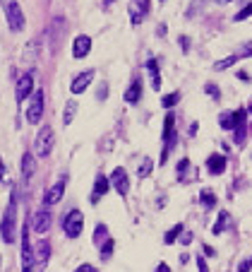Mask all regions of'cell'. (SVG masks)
I'll list each match as a JSON object with an SVG mask.
<instances>
[{"label": "cell", "instance_id": "44", "mask_svg": "<svg viewBox=\"0 0 252 272\" xmlns=\"http://www.w3.org/2000/svg\"><path fill=\"white\" fill-rule=\"evenodd\" d=\"M99 99H106V85H101V89H99Z\"/></svg>", "mask_w": 252, "mask_h": 272}, {"label": "cell", "instance_id": "11", "mask_svg": "<svg viewBox=\"0 0 252 272\" xmlns=\"http://www.w3.org/2000/svg\"><path fill=\"white\" fill-rule=\"evenodd\" d=\"M91 80H94V70L79 72L77 77L70 82V92H72V94H82V92H87V87L91 85Z\"/></svg>", "mask_w": 252, "mask_h": 272}, {"label": "cell", "instance_id": "38", "mask_svg": "<svg viewBox=\"0 0 252 272\" xmlns=\"http://www.w3.org/2000/svg\"><path fill=\"white\" fill-rule=\"evenodd\" d=\"M180 46H182V51H185V53L190 51V39H188V36H180Z\"/></svg>", "mask_w": 252, "mask_h": 272}, {"label": "cell", "instance_id": "19", "mask_svg": "<svg viewBox=\"0 0 252 272\" xmlns=\"http://www.w3.org/2000/svg\"><path fill=\"white\" fill-rule=\"evenodd\" d=\"M140 99H142V82L134 80L132 85L127 87V92H125V101L130 106H134V104H140Z\"/></svg>", "mask_w": 252, "mask_h": 272}, {"label": "cell", "instance_id": "3", "mask_svg": "<svg viewBox=\"0 0 252 272\" xmlns=\"http://www.w3.org/2000/svg\"><path fill=\"white\" fill-rule=\"evenodd\" d=\"M63 229H65V234H67L70 239H77L79 234H82V229H84V217H82L79 210H70V212L65 215Z\"/></svg>", "mask_w": 252, "mask_h": 272}, {"label": "cell", "instance_id": "25", "mask_svg": "<svg viewBox=\"0 0 252 272\" xmlns=\"http://www.w3.org/2000/svg\"><path fill=\"white\" fill-rule=\"evenodd\" d=\"M178 101H180V92H171V94H166L164 99H161V106L168 111V109H173Z\"/></svg>", "mask_w": 252, "mask_h": 272}, {"label": "cell", "instance_id": "40", "mask_svg": "<svg viewBox=\"0 0 252 272\" xmlns=\"http://www.w3.org/2000/svg\"><path fill=\"white\" fill-rule=\"evenodd\" d=\"M188 166H190V161H188V159H182L180 164H178V174H182V171H185Z\"/></svg>", "mask_w": 252, "mask_h": 272}, {"label": "cell", "instance_id": "24", "mask_svg": "<svg viewBox=\"0 0 252 272\" xmlns=\"http://www.w3.org/2000/svg\"><path fill=\"white\" fill-rule=\"evenodd\" d=\"M199 202H202V205H204L207 210H209V207H214V205H216V195H214V191L204 188V191L199 193Z\"/></svg>", "mask_w": 252, "mask_h": 272}, {"label": "cell", "instance_id": "27", "mask_svg": "<svg viewBox=\"0 0 252 272\" xmlns=\"http://www.w3.org/2000/svg\"><path fill=\"white\" fill-rule=\"evenodd\" d=\"M180 234H182V224H175L173 229H171V232H166V236H164V243H166V246H171V243H175Z\"/></svg>", "mask_w": 252, "mask_h": 272}, {"label": "cell", "instance_id": "20", "mask_svg": "<svg viewBox=\"0 0 252 272\" xmlns=\"http://www.w3.org/2000/svg\"><path fill=\"white\" fill-rule=\"evenodd\" d=\"M149 12V3H130V17H132V24H140L142 17Z\"/></svg>", "mask_w": 252, "mask_h": 272}, {"label": "cell", "instance_id": "7", "mask_svg": "<svg viewBox=\"0 0 252 272\" xmlns=\"http://www.w3.org/2000/svg\"><path fill=\"white\" fill-rule=\"evenodd\" d=\"M110 185L118 191V195L125 198L127 193H130V178H127V171L123 166L113 169V174H110Z\"/></svg>", "mask_w": 252, "mask_h": 272}, {"label": "cell", "instance_id": "1", "mask_svg": "<svg viewBox=\"0 0 252 272\" xmlns=\"http://www.w3.org/2000/svg\"><path fill=\"white\" fill-rule=\"evenodd\" d=\"M0 236H3V241H5V243H15V236H17V193L15 191H12L8 207H5V212H3Z\"/></svg>", "mask_w": 252, "mask_h": 272}, {"label": "cell", "instance_id": "41", "mask_svg": "<svg viewBox=\"0 0 252 272\" xmlns=\"http://www.w3.org/2000/svg\"><path fill=\"white\" fill-rule=\"evenodd\" d=\"M156 272H171V267H168L166 263H158L156 265Z\"/></svg>", "mask_w": 252, "mask_h": 272}, {"label": "cell", "instance_id": "42", "mask_svg": "<svg viewBox=\"0 0 252 272\" xmlns=\"http://www.w3.org/2000/svg\"><path fill=\"white\" fill-rule=\"evenodd\" d=\"M3 176H5V161L0 157V183H3Z\"/></svg>", "mask_w": 252, "mask_h": 272}, {"label": "cell", "instance_id": "17", "mask_svg": "<svg viewBox=\"0 0 252 272\" xmlns=\"http://www.w3.org/2000/svg\"><path fill=\"white\" fill-rule=\"evenodd\" d=\"M48 258H51V243H48L46 239H41L39 243H36V248H34V260H36L39 267H46Z\"/></svg>", "mask_w": 252, "mask_h": 272}, {"label": "cell", "instance_id": "13", "mask_svg": "<svg viewBox=\"0 0 252 272\" xmlns=\"http://www.w3.org/2000/svg\"><path fill=\"white\" fill-rule=\"evenodd\" d=\"M236 113V144H245V135H247V130H245V123H247V109H238Z\"/></svg>", "mask_w": 252, "mask_h": 272}, {"label": "cell", "instance_id": "30", "mask_svg": "<svg viewBox=\"0 0 252 272\" xmlns=\"http://www.w3.org/2000/svg\"><path fill=\"white\" fill-rule=\"evenodd\" d=\"M113 248H116V243H113V239H108L101 246V260H108V258L113 256Z\"/></svg>", "mask_w": 252, "mask_h": 272}, {"label": "cell", "instance_id": "4", "mask_svg": "<svg viewBox=\"0 0 252 272\" xmlns=\"http://www.w3.org/2000/svg\"><path fill=\"white\" fill-rule=\"evenodd\" d=\"M36 157H48L53 150V128L51 125H41L39 135H36Z\"/></svg>", "mask_w": 252, "mask_h": 272}, {"label": "cell", "instance_id": "23", "mask_svg": "<svg viewBox=\"0 0 252 272\" xmlns=\"http://www.w3.org/2000/svg\"><path fill=\"white\" fill-rule=\"evenodd\" d=\"M228 219H231V215L226 212V210H223V212H219V219H216V224L212 226V232L216 234V236H219V234L223 232V229H226V224H228Z\"/></svg>", "mask_w": 252, "mask_h": 272}, {"label": "cell", "instance_id": "14", "mask_svg": "<svg viewBox=\"0 0 252 272\" xmlns=\"http://www.w3.org/2000/svg\"><path fill=\"white\" fill-rule=\"evenodd\" d=\"M108 188H110V178L99 176V178H96V183H94V191H91V195H89V202H91V205H96V202H99L103 195L108 193Z\"/></svg>", "mask_w": 252, "mask_h": 272}, {"label": "cell", "instance_id": "46", "mask_svg": "<svg viewBox=\"0 0 252 272\" xmlns=\"http://www.w3.org/2000/svg\"><path fill=\"white\" fill-rule=\"evenodd\" d=\"M247 111H250V113H252V104H250V109H247Z\"/></svg>", "mask_w": 252, "mask_h": 272}, {"label": "cell", "instance_id": "18", "mask_svg": "<svg viewBox=\"0 0 252 272\" xmlns=\"http://www.w3.org/2000/svg\"><path fill=\"white\" fill-rule=\"evenodd\" d=\"M34 171H36L34 154L32 152H24V157H22V178H24V183H29V181L34 178Z\"/></svg>", "mask_w": 252, "mask_h": 272}, {"label": "cell", "instance_id": "33", "mask_svg": "<svg viewBox=\"0 0 252 272\" xmlns=\"http://www.w3.org/2000/svg\"><path fill=\"white\" fill-rule=\"evenodd\" d=\"M250 15H252V3H247V5L236 15V22H243V19H247Z\"/></svg>", "mask_w": 252, "mask_h": 272}, {"label": "cell", "instance_id": "37", "mask_svg": "<svg viewBox=\"0 0 252 272\" xmlns=\"http://www.w3.org/2000/svg\"><path fill=\"white\" fill-rule=\"evenodd\" d=\"M240 56H245V58H247V56H252V44H245V46H243V51H240Z\"/></svg>", "mask_w": 252, "mask_h": 272}, {"label": "cell", "instance_id": "29", "mask_svg": "<svg viewBox=\"0 0 252 272\" xmlns=\"http://www.w3.org/2000/svg\"><path fill=\"white\" fill-rule=\"evenodd\" d=\"M233 63H238V56H228V58H223V60H219V63H214V70H226Z\"/></svg>", "mask_w": 252, "mask_h": 272}, {"label": "cell", "instance_id": "47", "mask_svg": "<svg viewBox=\"0 0 252 272\" xmlns=\"http://www.w3.org/2000/svg\"><path fill=\"white\" fill-rule=\"evenodd\" d=\"M0 263H3V258H0Z\"/></svg>", "mask_w": 252, "mask_h": 272}, {"label": "cell", "instance_id": "45", "mask_svg": "<svg viewBox=\"0 0 252 272\" xmlns=\"http://www.w3.org/2000/svg\"><path fill=\"white\" fill-rule=\"evenodd\" d=\"M238 77H240V80H250V75H247L245 70H240V72H238Z\"/></svg>", "mask_w": 252, "mask_h": 272}, {"label": "cell", "instance_id": "22", "mask_svg": "<svg viewBox=\"0 0 252 272\" xmlns=\"http://www.w3.org/2000/svg\"><path fill=\"white\" fill-rule=\"evenodd\" d=\"M219 125L223 130H236V113H233V111H231V113H221Z\"/></svg>", "mask_w": 252, "mask_h": 272}, {"label": "cell", "instance_id": "15", "mask_svg": "<svg viewBox=\"0 0 252 272\" xmlns=\"http://www.w3.org/2000/svg\"><path fill=\"white\" fill-rule=\"evenodd\" d=\"M226 166H228V159H226L223 154H212V157L207 159V169H209V174H212V176L223 174V171H226Z\"/></svg>", "mask_w": 252, "mask_h": 272}, {"label": "cell", "instance_id": "35", "mask_svg": "<svg viewBox=\"0 0 252 272\" xmlns=\"http://www.w3.org/2000/svg\"><path fill=\"white\" fill-rule=\"evenodd\" d=\"M75 272H99V267H94L91 263H84V265H79Z\"/></svg>", "mask_w": 252, "mask_h": 272}, {"label": "cell", "instance_id": "2", "mask_svg": "<svg viewBox=\"0 0 252 272\" xmlns=\"http://www.w3.org/2000/svg\"><path fill=\"white\" fill-rule=\"evenodd\" d=\"M175 147V116L168 113L164 118V152H161V164L168 161V154Z\"/></svg>", "mask_w": 252, "mask_h": 272}, {"label": "cell", "instance_id": "21", "mask_svg": "<svg viewBox=\"0 0 252 272\" xmlns=\"http://www.w3.org/2000/svg\"><path fill=\"white\" fill-rule=\"evenodd\" d=\"M147 72H149V77H151V87L161 89V72H158L156 58H149V60H147Z\"/></svg>", "mask_w": 252, "mask_h": 272}, {"label": "cell", "instance_id": "6", "mask_svg": "<svg viewBox=\"0 0 252 272\" xmlns=\"http://www.w3.org/2000/svg\"><path fill=\"white\" fill-rule=\"evenodd\" d=\"M34 265V250L29 241V224L22 226V272H32Z\"/></svg>", "mask_w": 252, "mask_h": 272}, {"label": "cell", "instance_id": "26", "mask_svg": "<svg viewBox=\"0 0 252 272\" xmlns=\"http://www.w3.org/2000/svg\"><path fill=\"white\" fill-rule=\"evenodd\" d=\"M108 239H110V236H108V229H106L103 224L96 226V232H94V243H96V246H103V243H106Z\"/></svg>", "mask_w": 252, "mask_h": 272}, {"label": "cell", "instance_id": "36", "mask_svg": "<svg viewBox=\"0 0 252 272\" xmlns=\"http://www.w3.org/2000/svg\"><path fill=\"white\" fill-rule=\"evenodd\" d=\"M197 267H199V272H209V267H207V260L202 256H197Z\"/></svg>", "mask_w": 252, "mask_h": 272}, {"label": "cell", "instance_id": "43", "mask_svg": "<svg viewBox=\"0 0 252 272\" xmlns=\"http://www.w3.org/2000/svg\"><path fill=\"white\" fill-rule=\"evenodd\" d=\"M204 253H207V256H209V258H212V256H216V250H214L212 246H204Z\"/></svg>", "mask_w": 252, "mask_h": 272}, {"label": "cell", "instance_id": "8", "mask_svg": "<svg viewBox=\"0 0 252 272\" xmlns=\"http://www.w3.org/2000/svg\"><path fill=\"white\" fill-rule=\"evenodd\" d=\"M41 116H43V92L36 89L32 96V104L27 109V120H29V123H39Z\"/></svg>", "mask_w": 252, "mask_h": 272}, {"label": "cell", "instance_id": "34", "mask_svg": "<svg viewBox=\"0 0 252 272\" xmlns=\"http://www.w3.org/2000/svg\"><path fill=\"white\" fill-rule=\"evenodd\" d=\"M252 270V258H243L238 263V272H250Z\"/></svg>", "mask_w": 252, "mask_h": 272}, {"label": "cell", "instance_id": "28", "mask_svg": "<svg viewBox=\"0 0 252 272\" xmlns=\"http://www.w3.org/2000/svg\"><path fill=\"white\" fill-rule=\"evenodd\" d=\"M75 113H77V101H67V106H65V116H63L65 125H70V123H72Z\"/></svg>", "mask_w": 252, "mask_h": 272}, {"label": "cell", "instance_id": "31", "mask_svg": "<svg viewBox=\"0 0 252 272\" xmlns=\"http://www.w3.org/2000/svg\"><path fill=\"white\" fill-rule=\"evenodd\" d=\"M204 92L212 96V99H216V101L221 99V89L216 87V85H212V82H207V85H204Z\"/></svg>", "mask_w": 252, "mask_h": 272}, {"label": "cell", "instance_id": "32", "mask_svg": "<svg viewBox=\"0 0 252 272\" xmlns=\"http://www.w3.org/2000/svg\"><path fill=\"white\" fill-rule=\"evenodd\" d=\"M151 169H154L151 159H144V161H142V166H140V178H147V176H149Z\"/></svg>", "mask_w": 252, "mask_h": 272}, {"label": "cell", "instance_id": "9", "mask_svg": "<svg viewBox=\"0 0 252 272\" xmlns=\"http://www.w3.org/2000/svg\"><path fill=\"white\" fill-rule=\"evenodd\" d=\"M65 185H67V176H60V178H58V181H55V183L46 191V198H43V202H46V205H55V202H60V200H63Z\"/></svg>", "mask_w": 252, "mask_h": 272}, {"label": "cell", "instance_id": "12", "mask_svg": "<svg viewBox=\"0 0 252 272\" xmlns=\"http://www.w3.org/2000/svg\"><path fill=\"white\" fill-rule=\"evenodd\" d=\"M51 222H53L51 212H48V210H39V212L34 215V219H32V229L36 234H46L48 229H51Z\"/></svg>", "mask_w": 252, "mask_h": 272}, {"label": "cell", "instance_id": "39", "mask_svg": "<svg viewBox=\"0 0 252 272\" xmlns=\"http://www.w3.org/2000/svg\"><path fill=\"white\" fill-rule=\"evenodd\" d=\"M180 241H182V243H185V246H188V243H192V234H185V232H182V236H180Z\"/></svg>", "mask_w": 252, "mask_h": 272}, {"label": "cell", "instance_id": "5", "mask_svg": "<svg viewBox=\"0 0 252 272\" xmlns=\"http://www.w3.org/2000/svg\"><path fill=\"white\" fill-rule=\"evenodd\" d=\"M5 5V17L12 32H22L24 29V12L19 8V3H3Z\"/></svg>", "mask_w": 252, "mask_h": 272}, {"label": "cell", "instance_id": "10", "mask_svg": "<svg viewBox=\"0 0 252 272\" xmlns=\"http://www.w3.org/2000/svg\"><path fill=\"white\" fill-rule=\"evenodd\" d=\"M32 92H34V75H32V72H24L22 77L17 80V89H15L17 101H24Z\"/></svg>", "mask_w": 252, "mask_h": 272}, {"label": "cell", "instance_id": "16", "mask_svg": "<svg viewBox=\"0 0 252 272\" xmlns=\"http://www.w3.org/2000/svg\"><path fill=\"white\" fill-rule=\"evenodd\" d=\"M91 51V39H89L87 34H79L75 44H72V56L75 58H84Z\"/></svg>", "mask_w": 252, "mask_h": 272}]
</instances>
